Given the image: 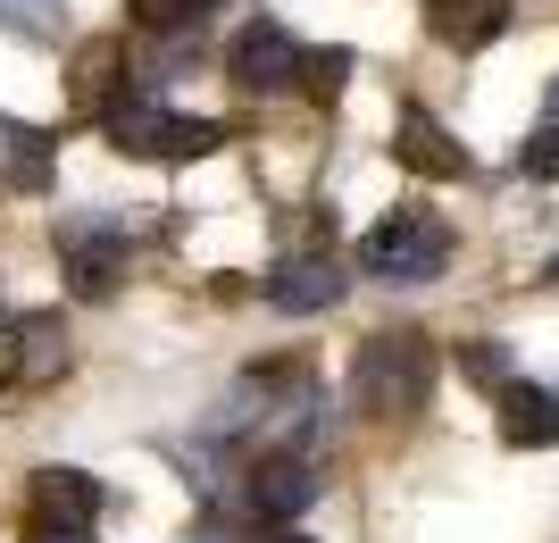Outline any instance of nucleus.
<instances>
[{"instance_id":"f257e3e1","label":"nucleus","mask_w":559,"mask_h":543,"mask_svg":"<svg viewBox=\"0 0 559 543\" xmlns=\"http://www.w3.org/2000/svg\"><path fill=\"white\" fill-rule=\"evenodd\" d=\"M426 393H435V343L418 327H393V334L359 343V359H350V410H368V418H418Z\"/></svg>"},{"instance_id":"f03ea898","label":"nucleus","mask_w":559,"mask_h":543,"mask_svg":"<svg viewBox=\"0 0 559 543\" xmlns=\"http://www.w3.org/2000/svg\"><path fill=\"white\" fill-rule=\"evenodd\" d=\"M100 134H109L126 160H201V151L226 142V126L217 118H185V109H167V101L142 84V93H117L109 109H100Z\"/></svg>"},{"instance_id":"7ed1b4c3","label":"nucleus","mask_w":559,"mask_h":543,"mask_svg":"<svg viewBox=\"0 0 559 543\" xmlns=\"http://www.w3.org/2000/svg\"><path fill=\"white\" fill-rule=\"evenodd\" d=\"M359 268L376 284H435L451 268V226L435 210H418V201H401L359 235Z\"/></svg>"},{"instance_id":"20e7f679","label":"nucleus","mask_w":559,"mask_h":543,"mask_svg":"<svg viewBox=\"0 0 559 543\" xmlns=\"http://www.w3.org/2000/svg\"><path fill=\"white\" fill-rule=\"evenodd\" d=\"M126 251H134V235H126V226H109L100 210L59 217V260H68L75 302H109L117 276H126Z\"/></svg>"},{"instance_id":"39448f33","label":"nucleus","mask_w":559,"mask_h":543,"mask_svg":"<svg viewBox=\"0 0 559 543\" xmlns=\"http://www.w3.org/2000/svg\"><path fill=\"white\" fill-rule=\"evenodd\" d=\"M226 75L242 93H293V84H309V50L293 43V25L251 17L234 34V50H226Z\"/></svg>"},{"instance_id":"423d86ee","label":"nucleus","mask_w":559,"mask_h":543,"mask_svg":"<svg viewBox=\"0 0 559 543\" xmlns=\"http://www.w3.org/2000/svg\"><path fill=\"white\" fill-rule=\"evenodd\" d=\"M309 501H318L309 451H259L251 469H242V519L251 527H293Z\"/></svg>"},{"instance_id":"0eeeda50","label":"nucleus","mask_w":559,"mask_h":543,"mask_svg":"<svg viewBox=\"0 0 559 543\" xmlns=\"http://www.w3.org/2000/svg\"><path fill=\"white\" fill-rule=\"evenodd\" d=\"M343 302V268H334V251H293V260H276V276H267V309H284V318H318V309Z\"/></svg>"},{"instance_id":"6e6552de","label":"nucleus","mask_w":559,"mask_h":543,"mask_svg":"<svg viewBox=\"0 0 559 543\" xmlns=\"http://www.w3.org/2000/svg\"><path fill=\"white\" fill-rule=\"evenodd\" d=\"M100 501L109 494L84 469H34V519H43V535H93Z\"/></svg>"},{"instance_id":"1a4fd4ad","label":"nucleus","mask_w":559,"mask_h":543,"mask_svg":"<svg viewBox=\"0 0 559 543\" xmlns=\"http://www.w3.org/2000/svg\"><path fill=\"white\" fill-rule=\"evenodd\" d=\"M492 410H501V444L510 451H551L559 444V393L551 385H501L492 393Z\"/></svg>"},{"instance_id":"9d476101","label":"nucleus","mask_w":559,"mask_h":543,"mask_svg":"<svg viewBox=\"0 0 559 543\" xmlns=\"http://www.w3.org/2000/svg\"><path fill=\"white\" fill-rule=\"evenodd\" d=\"M426 34L443 50H485L510 34V0H426Z\"/></svg>"},{"instance_id":"9b49d317","label":"nucleus","mask_w":559,"mask_h":543,"mask_svg":"<svg viewBox=\"0 0 559 543\" xmlns=\"http://www.w3.org/2000/svg\"><path fill=\"white\" fill-rule=\"evenodd\" d=\"M393 160L401 167H418V176H467V151L443 134V126L426 118V109H401L393 126Z\"/></svg>"},{"instance_id":"f8f14e48","label":"nucleus","mask_w":559,"mask_h":543,"mask_svg":"<svg viewBox=\"0 0 559 543\" xmlns=\"http://www.w3.org/2000/svg\"><path fill=\"white\" fill-rule=\"evenodd\" d=\"M43 185H50V134L0 109V192H43Z\"/></svg>"},{"instance_id":"ddd939ff","label":"nucleus","mask_w":559,"mask_h":543,"mask_svg":"<svg viewBox=\"0 0 559 543\" xmlns=\"http://www.w3.org/2000/svg\"><path fill=\"white\" fill-rule=\"evenodd\" d=\"M17 343H25V359L9 368L17 385H43V377H59V368H68V334H59V318H25Z\"/></svg>"},{"instance_id":"4468645a","label":"nucleus","mask_w":559,"mask_h":543,"mask_svg":"<svg viewBox=\"0 0 559 543\" xmlns=\"http://www.w3.org/2000/svg\"><path fill=\"white\" fill-rule=\"evenodd\" d=\"M518 176H535V185H559V75H551V93H543V126L518 142Z\"/></svg>"},{"instance_id":"2eb2a0df","label":"nucleus","mask_w":559,"mask_h":543,"mask_svg":"<svg viewBox=\"0 0 559 543\" xmlns=\"http://www.w3.org/2000/svg\"><path fill=\"white\" fill-rule=\"evenodd\" d=\"M201 9H210V0H126V17L151 25V34H192Z\"/></svg>"},{"instance_id":"dca6fc26","label":"nucleus","mask_w":559,"mask_h":543,"mask_svg":"<svg viewBox=\"0 0 559 543\" xmlns=\"http://www.w3.org/2000/svg\"><path fill=\"white\" fill-rule=\"evenodd\" d=\"M343 75H350V50H309V84L301 93L326 101V93H343Z\"/></svg>"},{"instance_id":"f3484780","label":"nucleus","mask_w":559,"mask_h":543,"mask_svg":"<svg viewBox=\"0 0 559 543\" xmlns=\"http://www.w3.org/2000/svg\"><path fill=\"white\" fill-rule=\"evenodd\" d=\"M460 368H467V377H485L492 393L510 385V368H501V343H460Z\"/></svg>"},{"instance_id":"a211bd4d","label":"nucleus","mask_w":559,"mask_h":543,"mask_svg":"<svg viewBox=\"0 0 559 543\" xmlns=\"http://www.w3.org/2000/svg\"><path fill=\"white\" fill-rule=\"evenodd\" d=\"M192 543H234V535H226V527H217V519H210V527H201V535H192Z\"/></svg>"},{"instance_id":"6ab92c4d","label":"nucleus","mask_w":559,"mask_h":543,"mask_svg":"<svg viewBox=\"0 0 559 543\" xmlns=\"http://www.w3.org/2000/svg\"><path fill=\"white\" fill-rule=\"evenodd\" d=\"M43 543H93V535H43Z\"/></svg>"},{"instance_id":"aec40b11","label":"nucleus","mask_w":559,"mask_h":543,"mask_svg":"<svg viewBox=\"0 0 559 543\" xmlns=\"http://www.w3.org/2000/svg\"><path fill=\"white\" fill-rule=\"evenodd\" d=\"M543 284H559V260H551V268H543Z\"/></svg>"},{"instance_id":"412c9836","label":"nucleus","mask_w":559,"mask_h":543,"mask_svg":"<svg viewBox=\"0 0 559 543\" xmlns=\"http://www.w3.org/2000/svg\"><path fill=\"white\" fill-rule=\"evenodd\" d=\"M276 543H318V535H276Z\"/></svg>"}]
</instances>
